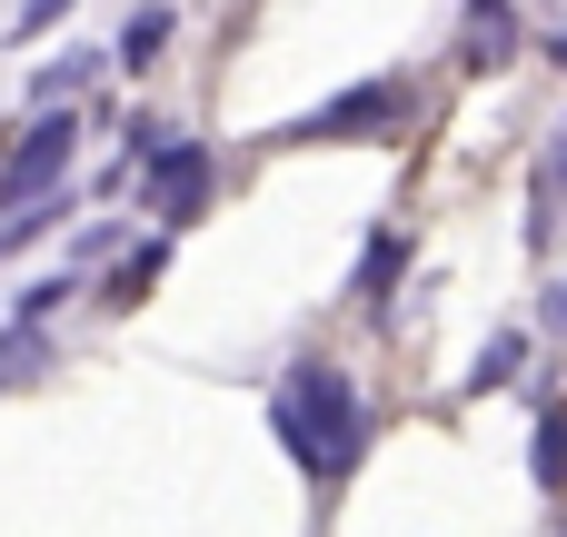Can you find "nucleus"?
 <instances>
[{
	"mask_svg": "<svg viewBox=\"0 0 567 537\" xmlns=\"http://www.w3.org/2000/svg\"><path fill=\"white\" fill-rule=\"evenodd\" d=\"M269 428H279V448H289L319 488H339V478L369 458V409H359V379H349V369H329V359H299V369L269 389Z\"/></svg>",
	"mask_w": 567,
	"mask_h": 537,
	"instance_id": "obj_1",
	"label": "nucleus"
},
{
	"mask_svg": "<svg viewBox=\"0 0 567 537\" xmlns=\"http://www.w3.org/2000/svg\"><path fill=\"white\" fill-rule=\"evenodd\" d=\"M70 149H80V110L70 100H40V120L20 130V149L0 159V209H30L70 179Z\"/></svg>",
	"mask_w": 567,
	"mask_h": 537,
	"instance_id": "obj_2",
	"label": "nucleus"
},
{
	"mask_svg": "<svg viewBox=\"0 0 567 537\" xmlns=\"http://www.w3.org/2000/svg\"><path fill=\"white\" fill-rule=\"evenodd\" d=\"M409 120V80L389 70V80H369V90H339V100H319L289 140H379V130H399Z\"/></svg>",
	"mask_w": 567,
	"mask_h": 537,
	"instance_id": "obj_3",
	"label": "nucleus"
},
{
	"mask_svg": "<svg viewBox=\"0 0 567 537\" xmlns=\"http://www.w3.org/2000/svg\"><path fill=\"white\" fill-rule=\"evenodd\" d=\"M140 169H150V209H159V229H189L199 199H209V149H199V140H159Z\"/></svg>",
	"mask_w": 567,
	"mask_h": 537,
	"instance_id": "obj_4",
	"label": "nucleus"
},
{
	"mask_svg": "<svg viewBox=\"0 0 567 537\" xmlns=\"http://www.w3.org/2000/svg\"><path fill=\"white\" fill-rule=\"evenodd\" d=\"M399 269H409V229H379V239H369V259H359V299H369V319H389L379 299L399 289Z\"/></svg>",
	"mask_w": 567,
	"mask_h": 537,
	"instance_id": "obj_5",
	"label": "nucleus"
},
{
	"mask_svg": "<svg viewBox=\"0 0 567 537\" xmlns=\"http://www.w3.org/2000/svg\"><path fill=\"white\" fill-rule=\"evenodd\" d=\"M40 369H50V329H40V319H10V329H0V389L40 379Z\"/></svg>",
	"mask_w": 567,
	"mask_h": 537,
	"instance_id": "obj_6",
	"label": "nucleus"
},
{
	"mask_svg": "<svg viewBox=\"0 0 567 537\" xmlns=\"http://www.w3.org/2000/svg\"><path fill=\"white\" fill-rule=\"evenodd\" d=\"M508 50H518V30H508V10H468V70H508Z\"/></svg>",
	"mask_w": 567,
	"mask_h": 537,
	"instance_id": "obj_7",
	"label": "nucleus"
},
{
	"mask_svg": "<svg viewBox=\"0 0 567 537\" xmlns=\"http://www.w3.org/2000/svg\"><path fill=\"white\" fill-rule=\"evenodd\" d=\"M518 369H528V339H518V329H498V339L478 349V369H468V389H478V399H498V389H508Z\"/></svg>",
	"mask_w": 567,
	"mask_h": 537,
	"instance_id": "obj_8",
	"label": "nucleus"
},
{
	"mask_svg": "<svg viewBox=\"0 0 567 537\" xmlns=\"http://www.w3.org/2000/svg\"><path fill=\"white\" fill-rule=\"evenodd\" d=\"M159 40H169V10L150 0V10H130V30H120V70H150L159 60Z\"/></svg>",
	"mask_w": 567,
	"mask_h": 537,
	"instance_id": "obj_9",
	"label": "nucleus"
},
{
	"mask_svg": "<svg viewBox=\"0 0 567 537\" xmlns=\"http://www.w3.org/2000/svg\"><path fill=\"white\" fill-rule=\"evenodd\" d=\"M80 80H100V50H60L50 70H30V100H70Z\"/></svg>",
	"mask_w": 567,
	"mask_h": 537,
	"instance_id": "obj_10",
	"label": "nucleus"
},
{
	"mask_svg": "<svg viewBox=\"0 0 567 537\" xmlns=\"http://www.w3.org/2000/svg\"><path fill=\"white\" fill-rule=\"evenodd\" d=\"M40 229H60V189H50V199H30V209H10V219H0V259H20V249H30V239H40Z\"/></svg>",
	"mask_w": 567,
	"mask_h": 537,
	"instance_id": "obj_11",
	"label": "nucleus"
},
{
	"mask_svg": "<svg viewBox=\"0 0 567 537\" xmlns=\"http://www.w3.org/2000/svg\"><path fill=\"white\" fill-rule=\"evenodd\" d=\"M528 458H538V488H567V409L538 419V448H528Z\"/></svg>",
	"mask_w": 567,
	"mask_h": 537,
	"instance_id": "obj_12",
	"label": "nucleus"
},
{
	"mask_svg": "<svg viewBox=\"0 0 567 537\" xmlns=\"http://www.w3.org/2000/svg\"><path fill=\"white\" fill-rule=\"evenodd\" d=\"M60 299H70V269H60V279H30L10 319H40V329H50V319H60Z\"/></svg>",
	"mask_w": 567,
	"mask_h": 537,
	"instance_id": "obj_13",
	"label": "nucleus"
},
{
	"mask_svg": "<svg viewBox=\"0 0 567 537\" xmlns=\"http://www.w3.org/2000/svg\"><path fill=\"white\" fill-rule=\"evenodd\" d=\"M159 259H169V239H150V249H130V269H120V299H140V289L159 279Z\"/></svg>",
	"mask_w": 567,
	"mask_h": 537,
	"instance_id": "obj_14",
	"label": "nucleus"
},
{
	"mask_svg": "<svg viewBox=\"0 0 567 537\" xmlns=\"http://www.w3.org/2000/svg\"><path fill=\"white\" fill-rule=\"evenodd\" d=\"M60 20H70V0H30V10L10 20V30H20V40H40V30H60Z\"/></svg>",
	"mask_w": 567,
	"mask_h": 537,
	"instance_id": "obj_15",
	"label": "nucleus"
},
{
	"mask_svg": "<svg viewBox=\"0 0 567 537\" xmlns=\"http://www.w3.org/2000/svg\"><path fill=\"white\" fill-rule=\"evenodd\" d=\"M548 329H567V279H558V299H548Z\"/></svg>",
	"mask_w": 567,
	"mask_h": 537,
	"instance_id": "obj_16",
	"label": "nucleus"
},
{
	"mask_svg": "<svg viewBox=\"0 0 567 537\" xmlns=\"http://www.w3.org/2000/svg\"><path fill=\"white\" fill-rule=\"evenodd\" d=\"M548 179H558V189H567V130H558V159H548Z\"/></svg>",
	"mask_w": 567,
	"mask_h": 537,
	"instance_id": "obj_17",
	"label": "nucleus"
},
{
	"mask_svg": "<svg viewBox=\"0 0 567 537\" xmlns=\"http://www.w3.org/2000/svg\"><path fill=\"white\" fill-rule=\"evenodd\" d=\"M468 10H508V0H468Z\"/></svg>",
	"mask_w": 567,
	"mask_h": 537,
	"instance_id": "obj_18",
	"label": "nucleus"
},
{
	"mask_svg": "<svg viewBox=\"0 0 567 537\" xmlns=\"http://www.w3.org/2000/svg\"><path fill=\"white\" fill-rule=\"evenodd\" d=\"M558 70H567V30H558Z\"/></svg>",
	"mask_w": 567,
	"mask_h": 537,
	"instance_id": "obj_19",
	"label": "nucleus"
}]
</instances>
